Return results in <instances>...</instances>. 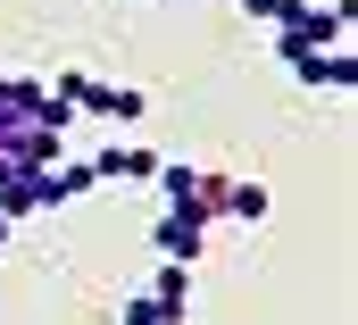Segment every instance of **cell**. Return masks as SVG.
I'll return each instance as SVG.
<instances>
[{
  "mask_svg": "<svg viewBox=\"0 0 358 325\" xmlns=\"http://www.w3.org/2000/svg\"><path fill=\"white\" fill-rule=\"evenodd\" d=\"M300 50H350V0H283L275 8V59H300Z\"/></svg>",
  "mask_w": 358,
  "mask_h": 325,
  "instance_id": "cell-1",
  "label": "cell"
},
{
  "mask_svg": "<svg viewBox=\"0 0 358 325\" xmlns=\"http://www.w3.org/2000/svg\"><path fill=\"white\" fill-rule=\"evenodd\" d=\"M0 250H8V217H0Z\"/></svg>",
  "mask_w": 358,
  "mask_h": 325,
  "instance_id": "cell-9",
  "label": "cell"
},
{
  "mask_svg": "<svg viewBox=\"0 0 358 325\" xmlns=\"http://www.w3.org/2000/svg\"><path fill=\"white\" fill-rule=\"evenodd\" d=\"M283 67H292L300 92H350V83H358L350 50H300V59H283Z\"/></svg>",
  "mask_w": 358,
  "mask_h": 325,
  "instance_id": "cell-5",
  "label": "cell"
},
{
  "mask_svg": "<svg viewBox=\"0 0 358 325\" xmlns=\"http://www.w3.org/2000/svg\"><path fill=\"white\" fill-rule=\"evenodd\" d=\"M275 8H283V0H242V17H250V25H275Z\"/></svg>",
  "mask_w": 358,
  "mask_h": 325,
  "instance_id": "cell-8",
  "label": "cell"
},
{
  "mask_svg": "<svg viewBox=\"0 0 358 325\" xmlns=\"http://www.w3.org/2000/svg\"><path fill=\"white\" fill-rule=\"evenodd\" d=\"M183 309H192V267L159 258V275L134 300H117V325H183Z\"/></svg>",
  "mask_w": 358,
  "mask_h": 325,
  "instance_id": "cell-2",
  "label": "cell"
},
{
  "mask_svg": "<svg viewBox=\"0 0 358 325\" xmlns=\"http://www.w3.org/2000/svg\"><path fill=\"white\" fill-rule=\"evenodd\" d=\"M217 217H234V226H259L267 217V184H242V175H225V209Z\"/></svg>",
  "mask_w": 358,
  "mask_h": 325,
  "instance_id": "cell-7",
  "label": "cell"
},
{
  "mask_svg": "<svg viewBox=\"0 0 358 325\" xmlns=\"http://www.w3.org/2000/svg\"><path fill=\"white\" fill-rule=\"evenodd\" d=\"M208 226H217V217H208L200 200H167V217L150 226V250H159V258H176V267H192V258L208 250Z\"/></svg>",
  "mask_w": 358,
  "mask_h": 325,
  "instance_id": "cell-4",
  "label": "cell"
},
{
  "mask_svg": "<svg viewBox=\"0 0 358 325\" xmlns=\"http://www.w3.org/2000/svg\"><path fill=\"white\" fill-rule=\"evenodd\" d=\"M50 92L76 109V117H117V125H134L142 109H150V92H134V83H100V76H50Z\"/></svg>",
  "mask_w": 358,
  "mask_h": 325,
  "instance_id": "cell-3",
  "label": "cell"
},
{
  "mask_svg": "<svg viewBox=\"0 0 358 325\" xmlns=\"http://www.w3.org/2000/svg\"><path fill=\"white\" fill-rule=\"evenodd\" d=\"M92 184H150L159 175V151H142V142H108V151H92Z\"/></svg>",
  "mask_w": 358,
  "mask_h": 325,
  "instance_id": "cell-6",
  "label": "cell"
}]
</instances>
